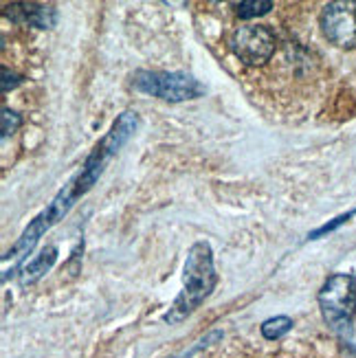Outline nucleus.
<instances>
[{
    "label": "nucleus",
    "mask_w": 356,
    "mask_h": 358,
    "mask_svg": "<svg viewBox=\"0 0 356 358\" xmlns=\"http://www.w3.org/2000/svg\"><path fill=\"white\" fill-rule=\"evenodd\" d=\"M183 290L167 310L165 323L176 325L187 319L194 310L203 303L215 288V268H213V253L207 242H196L185 262L183 275Z\"/></svg>",
    "instance_id": "obj_1"
},
{
    "label": "nucleus",
    "mask_w": 356,
    "mask_h": 358,
    "mask_svg": "<svg viewBox=\"0 0 356 358\" xmlns=\"http://www.w3.org/2000/svg\"><path fill=\"white\" fill-rule=\"evenodd\" d=\"M136 126H138V117H136V113H130V110H128V113H123V115L113 123L111 132H108V134L101 138V143H99L95 150H92V154L86 159V163H84V167H82V172L73 178L77 194L84 196V194L90 189V187L97 182V178L101 176V172H104V167L108 165V161H111V159L115 157V154L119 152V148L134 134Z\"/></svg>",
    "instance_id": "obj_2"
},
{
    "label": "nucleus",
    "mask_w": 356,
    "mask_h": 358,
    "mask_svg": "<svg viewBox=\"0 0 356 358\" xmlns=\"http://www.w3.org/2000/svg\"><path fill=\"white\" fill-rule=\"evenodd\" d=\"M319 308L334 332L350 334L356 315V277L332 275L319 290Z\"/></svg>",
    "instance_id": "obj_3"
},
{
    "label": "nucleus",
    "mask_w": 356,
    "mask_h": 358,
    "mask_svg": "<svg viewBox=\"0 0 356 358\" xmlns=\"http://www.w3.org/2000/svg\"><path fill=\"white\" fill-rule=\"evenodd\" d=\"M132 86L138 92L159 97L163 101H192L205 95V86L194 75L167 73V71H136L132 75Z\"/></svg>",
    "instance_id": "obj_4"
},
{
    "label": "nucleus",
    "mask_w": 356,
    "mask_h": 358,
    "mask_svg": "<svg viewBox=\"0 0 356 358\" xmlns=\"http://www.w3.org/2000/svg\"><path fill=\"white\" fill-rule=\"evenodd\" d=\"M231 51L240 62L249 66H259L275 53V36L269 27L242 24L231 36Z\"/></svg>",
    "instance_id": "obj_5"
},
{
    "label": "nucleus",
    "mask_w": 356,
    "mask_h": 358,
    "mask_svg": "<svg viewBox=\"0 0 356 358\" xmlns=\"http://www.w3.org/2000/svg\"><path fill=\"white\" fill-rule=\"evenodd\" d=\"M321 29L332 44L356 49V3L326 5L321 11Z\"/></svg>",
    "instance_id": "obj_6"
},
{
    "label": "nucleus",
    "mask_w": 356,
    "mask_h": 358,
    "mask_svg": "<svg viewBox=\"0 0 356 358\" xmlns=\"http://www.w3.org/2000/svg\"><path fill=\"white\" fill-rule=\"evenodd\" d=\"M5 13L13 22L31 24L38 29H51L57 22L55 7L42 5V3H13V5H7Z\"/></svg>",
    "instance_id": "obj_7"
},
{
    "label": "nucleus",
    "mask_w": 356,
    "mask_h": 358,
    "mask_svg": "<svg viewBox=\"0 0 356 358\" xmlns=\"http://www.w3.org/2000/svg\"><path fill=\"white\" fill-rule=\"evenodd\" d=\"M55 259H57V248H55V246H46L40 255H36L34 259L27 262L24 266H22L20 284H22V286L36 284L44 273H49V271H51V266L55 264Z\"/></svg>",
    "instance_id": "obj_8"
},
{
    "label": "nucleus",
    "mask_w": 356,
    "mask_h": 358,
    "mask_svg": "<svg viewBox=\"0 0 356 358\" xmlns=\"http://www.w3.org/2000/svg\"><path fill=\"white\" fill-rule=\"evenodd\" d=\"M290 330H292V319H288V317H273L262 323V334H264V338H269V341L282 338Z\"/></svg>",
    "instance_id": "obj_9"
},
{
    "label": "nucleus",
    "mask_w": 356,
    "mask_h": 358,
    "mask_svg": "<svg viewBox=\"0 0 356 358\" xmlns=\"http://www.w3.org/2000/svg\"><path fill=\"white\" fill-rule=\"evenodd\" d=\"M273 9L271 0H244V3L238 5V15L244 20L257 18V15H264Z\"/></svg>",
    "instance_id": "obj_10"
},
{
    "label": "nucleus",
    "mask_w": 356,
    "mask_h": 358,
    "mask_svg": "<svg viewBox=\"0 0 356 358\" xmlns=\"http://www.w3.org/2000/svg\"><path fill=\"white\" fill-rule=\"evenodd\" d=\"M0 119H3V126H0V130H3V138L13 134L22 123L20 115H15L13 110H9V108H3V115H0Z\"/></svg>",
    "instance_id": "obj_11"
},
{
    "label": "nucleus",
    "mask_w": 356,
    "mask_h": 358,
    "mask_svg": "<svg viewBox=\"0 0 356 358\" xmlns=\"http://www.w3.org/2000/svg\"><path fill=\"white\" fill-rule=\"evenodd\" d=\"M354 213H356V209H354V211H350V213H343V215L334 217L332 222H328V224L319 227V229H317V231H313V233H311V236H308V238H311V240H317V238H321V236H326V233H330V231L339 229V227H341V224H346V222L350 220V217H352Z\"/></svg>",
    "instance_id": "obj_12"
},
{
    "label": "nucleus",
    "mask_w": 356,
    "mask_h": 358,
    "mask_svg": "<svg viewBox=\"0 0 356 358\" xmlns=\"http://www.w3.org/2000/svg\"><path fill=\"white\" fill-rule=\"evenodd\" d=\"M22 84V77L15 75V73H9L7 69H3V92H9L11 88L20 86Z\"/></svg>",
    "instance_id": "obj_13"
}]
</instances>
